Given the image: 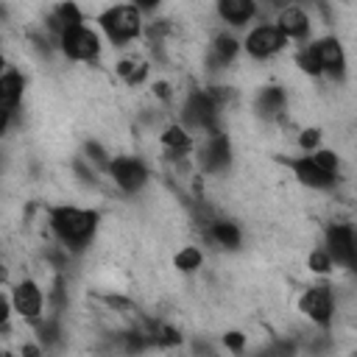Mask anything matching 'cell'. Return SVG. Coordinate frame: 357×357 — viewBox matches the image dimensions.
Segmentation results:
<instances>
[{"label": "cell", "instance_id": "cell-4", "mask_svg": "<svg viewBox=\"0 0 357 357\" xmlns=\"http://www.w3.org/2000/svg\"><path fill=\"white\" fill-rule=\"evenodd\" d=\"M109 173L114 178V184L120 190H126V192L139 190L145 184V178H148L145 165L139 159H134V156H117V159H112L109 162Z\"/></svg>", "mask_w": 357, "mask_h": 357}, {"label": "cell", "instance_id": "cell-22", "mask_svg": "<svg viewBox=\"0 0 357 357\" xmlns=\"http://www.w3.org/2000/svg\"><path fill=\"white\" fill-rule=\"evenodd\" d=\"M298 67L304 70V73H312V75H318L321 73V64H318V59H315V53H312V47H304L301 53H298Z\"/></svg>", "mask_w": 357, "mask_h": 357}, {"label": "cell", "instance_id": "cell-19", "mask_svg": "<svg viewBox=\"0 0 357 357\" xmlns=\"http://www.w3.org/2000/svg\"><path fill=\"white\" fill-rule=\"evenodd\" d=\"M117 73H120L128 84H137V81L148 73V67H145V61H142V59H126V61H120Z\"/></svg>", "mask_w": 357, "mask_h": 357}, {"label": "cell", "instance_id": "cell-16", "mask_svg": "<svg viewBox=\"0 0 357 357\" xmlns=\"http://www.w3.org/2000/svg\"><path fill=\"white\" fill-rule=\"evenodd\" d=\"M237 53H240V42L234 36H229V33L215 36V42H212V59H215V64H229V61H234Z\"/></svg>", "mask_w": 357, "mask_h": 357}, {"label": "cell", "instance_id": "cell-8", "mask_svg": "<svg viewBox=\"0 0 357 357\" xmlns=\"http://www.w3.org/2000/svg\"><path fill=\"white\" fill-rule=\"evenodd\" d=\"M298 307H301V312H304L307 318H312L315 324H326V321L332 318V293H329L326 287H310V290L301 296Z\"/></svg>", "mask_w": 357, "mask_h": 357}, {"label": "cell", "instance_id": "cell-13", "mask_svg": "<svg viewBox=\"0 0 357 357\" xmlns=\"http://www.w3.org/2000/svg\"><path fill=\"white\" fill-rule=\"evenodd\" d=\"M218 14L231 25H243L257 14V0H218Z\"/></svg>", "mask_w": 357, "mask_h": 357}, {"label": "cell", "instance_id": "cell-12", "mask_svg": "<svg viewBox=\"0 0 357 357\" xmlns=\"http://www.w3.org/2000/svg\"><path fill=\"white\" fill-rule=\"evenodd\" d=\"M312 47V53H315V59H318V64H321V73L326 70V73H340L343 70V47L335 42V39H318V42H312L310 45Z\"/></svg>", "mask_w": 357, "mask_h": 357}, {"label": "cell", "instance_id": "cell-15", "mask_svg": "<svg viewBox=\"0 0 357 357\" xmlns=\"http://www.w3.org/2000/svg\"><path fill=\"white\" fill-rule=\"evenodd\" d=\"M209 237L218 245H226V248H237L240 245V229L231 220H215L212 229H209Z\"/></svg>", "mask_w": 357, "mask_h": 357}, {"label": "cell", "instance_id": "cell-7", "mask_svg": "<svg viewBox=\"0 0 357 357\" xmlns=\"http://www.w3.org/2000/svg\"><path fill=\"white\" fill-rule=\"evenodd\" d=\"M42 304H45V298H42V290L36 282H20L11 293V307L22 318H36L42 312Z\"/></svg>", "mask_w": 357, "mask_h": 357}, {"label": "cell", "instance_id": "cell-23", "mask_svg": "<svg viewBox=\"0 0 357 357\" xmlns=\"http://www.w3.org/2000/svg\"><path fill=\"white\" fill-rule=\"evenodd\" d=\"M310 268H312L315 273H326V271L332 268V257H329L326 251H312V254H310Z\"/></svg>", "mask_w": 357, "mask_h": 357}, {"label": "cell", "instance_id": "cell-1", "mask_svg": "<svg viewBox=\"0 0 357 357\" xmlns=\"http://www.w3.org/2000/svg\"><path fill=\"white\" fill-rule=\"evenodd\" d=\"M50 226L53 231L73 245H81L84 240H89L92 229H95V215L78 206H59L50 212Z\"/></svg>", "mask_w": 357, "mask_h": 357}, {"label": "cell", "instance_id": "cell-9", "mask_svg": "<svg viewBox=\"0 0 357 357\" xmlns=\"http://www.w3.org/2000/svg\"><path fill=\"white\" fill-rule=\"evenodd\" d=\"M293 173H296V178H298L301 184L315 187V190L329 187V184H332V178H335V173H329L324 165H318L312 153H310V156L296 159V162H293Z\"/></svg>", "mask_w": 357, "mask_h": 357}, {"label": "cell", "instance_id": "cell-11", "mask_svg": "<svg viewBox=\"0 0 357 357\" xmlns=\"http://www.w3.org/2000/svg\"><path fill=\"white\" fill-rule=\"evenodd\" d=\"M276 28L284 33V39H298V36H307L310 31V17L301 6H284L279 11V20H276Z\"/></svg>", "mask_w": 357, "mask_h": 357}, {"label": "cell", "instance_id": "cell-18", "mask_svg": "<svg viewBox=\"0 0 357 357\" xmlns=\"http://www.w3.org/2000/svg\"><path fill=\"white\" fill-rule=\"evenodd\" d=\"M81 22H84V17H81V11H78L75 3H64V6H59L56 17H53V25H56L59 33L67 31V28H73V25H81Z\"/></svg>", "mask_w": 357, "mask_h": 357}, {"label": "cell", "instance_id": "cell-20", "mask_svg": "<svg viewBox=\"0 0 357 357\" xmlns=\"http://www.w3.org/2000/svg\"><path fill=\"white\" fill-rule=\"evenodd\" d=\"M162 142L170 148V151H187L190 148V134L178 126H170L165 134H162Z\"/></svg>", "mask_w": 357, "mask_h": 357}, {"label": "cell", "instance_id": "cell-24", "mask_svg": "<svg viewBox=\"0 0 357 357\" xmlns=\"http://www.w3.org/2000/svg\"><path fill=\"white\" fill-rule=\"evenodd\" d=\"M318 142V131H304V137H301V148H312Z\"/></svg>", "mask_w": 357, "mask_h": 357}, {"label": "cell", "instance_id": "cell-14", "mask_svg": "<svg viewBox=\"0 0 357 357\" xmlns=\"http://www.w3.org/2000/svg\"><path fill=\"white\" fill-rule=\"evenodd\" d=\"M22 98V75L17 70H3L0 73V106L11 109Z\"/></svg>", "mask_w": 357, "mask_h": 357}, {"label": "cell", "instance_id": "cell-2", "mask_svg": "<svg viewBox=\"0 0 357 357\" xmlns=\"http://www.w3.org/2000/svg\"><path fill=\"white\" fill-rule=\"evenodd\" d=\"M103 31L114 39V42H128L139 33L142 28V17L137 6H112L103 17H100Z\"/></svg>", "mask_w": 357, "mask_h": 357}, {"label": "cell", "instance_id": "cell-5", "mask_svg": "<svg viewBox=\"0 0 357 357\" xmlns=\"http://www.w3.org/2000/svg\"><path fill=\"white\" fill-rule=\"evenodd\" d=\"M282 47H284V33L276 25H257L245 36V50L257 59H268V56L279 53Z\"/></svg>", "mask_w": 357, "mask_h": 357}, {"label": "cell", "instance_id": "cell-21", "mask_svg": "<svg viewBox=\"0 0 357 357\" xmlns=\"http://www.w3.org/2000/svg\"><path fill=\"white\" fill-rule=\"evenodd\" d=\"M201 262H204V257H201V251L192 248V245H187L184 251L176 254V268H178V271H195V268H201Z\"/></svg>", "mask_w": 357, "mask_h": 357}, {"label": "cell", "instance_id": "cell-10", "mask_svg": "<svg viewBox=\"0 0 357 357\" xmlns=\"http://www.w3.org/2000/svg\"><path fill=\"white\" fill-rule=\"evenodd\" d=\"M215 117V98L209 92H192L184 103V120L190 126H209Z\"/></svg>", "mask_w": 357, "mask_h": 357}, {"label": "cell", "instance_id": "cell-25", "mask_svg": "<svg viewBox=\"0 0 357 357\" xmlns=\"http://www.w3.org/2000/svg\"><path fill=\"white\" fill-rule=\"evenodd\" d=\"M226 343H229L231 349H243V337H240L237 332H231V335H226Z\"/></svg>", "mask_w": 357, "mask_h": 357}, {"label": "cell", "instance_id": "cell-6", "mask_svg": "<svg viewBox=\"0 0 357 357\" xmlns=\"http://www.w3.org/2000/svg\"><path fill=\"white\" fill-rule=\"evenodd\" d=\"M326 254L332 257V262L340 265H351L354 262V231L346 223H335L326 231Z\"/></svg>", "mask_w": 357, "mask_h": 357}, {"label": "cell", "instance_id": "cell-17", "mask_svg": "<svg viewBox=\"0 0 357 357\" xmlns=\"http://www.w3.org/2000/svg\"><path fill=\"white\" fill-rule=\"evenodd\" d=\"M284 92L282 89H276V86H268V89H262V95L257 98V109L262 112V114H268V117H273V114H279L282 109H284Z\"/></svg>", "mask_w": 357, "mask_h": 357}, {"label": "cell", "instance_id": "cell-3", "mask_svg": "<svg viewBox=\"0 0 357 357\" xmlns=\"http://www.w3.org/2000/svg\"><path fill=\"white\" fill-rule=\"evenodd\" d=\"M61 50L70 56V59H78V61H89L98 56L100 50V39L92 28H86L84 22L81 25H73L67 31H61Z\"/></svg>", "mask_w": 357, "mask_h": 357}, {"label": "cell", "instance_id": "cell-28", "mask_svg": "<svg viewBox=\"0 0 357 357\" xmlns=\"http://www.w3.org/2000/svg\"><path fill=\"white\" fill-rule=\"evenodd\" d=\"M159 0H131V6H137V8H151V6H156Z\"/></svg>", "mask_w": 357, "mask_h": 357}, {"label": "cell", "instance_id": "cell-27", "mask_svg": "<svg viewBox=\"0 0 357 357\" xmlns=\"http://www.w3.org/2000/svg\"><path fill=\"white\" fill-rule=\"evenodd\" d=\"M6 126H8V109H3V106H0V134L6 131Z\"/></svg>", "mask_w": 357, "mask_h": 357}, {"label": "cell", "instance_id": "cell-26", "mask_svg": "<svg viewBox=\"0 0 357 357\" xmlns=\"http://www.w3.org/2000/svg\"><path fill=\"white\" fill-rule=\"evenodd\" d=\"M8 310H11V304L0 296V324H6V321H8Z\"/></svg>", "mask_w": 357, "mask_h": 357}, {"label": "cell", "instance_id": "cell-29", "mask_svg": "<svg viewBox=\"0 0 357 357\" xmlns=\"http://www.w3.org/2000/svg\"><path fill=\"white\" fill-rule=\"evenodd\" d=\"M6 70V59H3V53H0V73Z\"/></svg>", "mask_w": 357, "mask_h": 357}]
</instances>
